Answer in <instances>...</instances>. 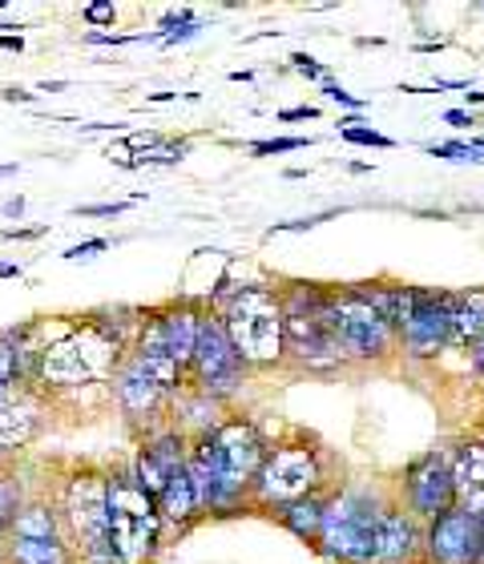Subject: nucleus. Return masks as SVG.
Returning <instances> with one entry per match:
<instances>
[{
    "label": "nucleus",
    "mask_w": 484,
    "mask_h": 564,
    "mask_svg": "<svg viewBox=\"0 0 484 564\" xmlns=\"http://www.w3.org/2000/svg\"><path fill=\"white\" fill-rule=\"evenodd\" d=\"M340 480H331V464L315 440L308 435H291V440H275L267 459H262L259 476L250 484V512H267L275 517L279 508L308 500V496L331 492Z\"/></svg>",
    "instance_id": "4"
},
{
    "label": "nucleus",
    "mask_w": 484,
    "mask_h": 564,
    "mask_svg": "<svg viewBox=\"0 0 484 564\" xmlns=\"http://www.w3.org/2000/svg\"><path fill=\"white\" fill-rule=\"evenodd\" d=\"M101 250H109V238H85V242H77V247H69L61 259L65 262H82V259H94V254H101Z\"/></svg>",
    "instance_id": "34"
},
{
    "label": "nucleus",
    "mask_w": 484,
    "mask_h": 564,
    "mask_svg": "<svg viewBox=\"0 0 484 564\" xmlns=\"http://www.w3.org/2000/svg\"><path fill=\"white\" fill-rule=\"evenodd\" d=\"M53 496L77 564H118L109 544V471L97 464H77L61 476Z\"/></svg>",
    "instance_id": "5"
},
{
    "label": "nucleus",
    "mask_w": 484,
    "mask_h": 564,
    "mask_svg": "<svg viewBox=\"0 0 484 564\" xmlns=\"http://www.w3.org/2000/svg\"><path fill=\"white\" fill-rule=\"evenodd\" d=\"M424 153H432V158H449V162H461V165L484 162L481 153H476L473 141H428Z\"/></svg>",
    "instance_id": "27"
},
{
    "label": "nucleus",
    "mask_w": 484,
    "mask_h": 564,
    "mask_svg": "<svg viewBox=\"0 0 484 564\" xmlns=\"http://www.w3.org/2000/svg\"><path fill=\"white\" fill-rule=\"evenodd\" d=\"M323 323L347 367H376L400 355V330L391 327V318L379 306L367 303L355 282L331 286Z\"/></svg>",
    "instance_id": "7"
},
{
    "label": "nucleus",
    "mask_w": 484,
    "mask_h": 564,
    "mask_svg": "<svg viewBox=\"0 0 484 564\" xmlns=\"http://www.w3.org/2000/svg\"><path fill=\"white\" fill-rule=\"evenodd\" d=\"M130 355L146 367V371H150V379H158V383L170 391V395H178V391L186 388V371L178 367V359L170 355V347H165V335H162V327H158L154 306H150L146 327L138 330V339H133Z\"/></svg>",
    "instance_id": "21"
},
{
    "label": "nucleus",
    "mask_w": 484,
    "mask_h": 564,
    "mask_svg": "<svg viewBox=\"0 0 484 564\" xmlns=\"http://www.w3.org/2000/svg\"><path fill=\"white\" fill-rule=\"evenodd\" d=\"M0 214H4V218H21V214H24V198H9L4 206H0Z\"/></svg>",
    "instance_id": "43"
},
{
    "label": "nucleus",
    "mask_w": 484,
    "mask_h": 564,
    "mask_svg": "<svg viewBox=\"0 0 484 564\" xmlns=\"http://www.w3.org/2000/svg\"><path fill=\"white\" fill-rule=\"evenodd\" d=\"M452 484L456 505L473 517H484V435L469 432L452 444Z\"/></svg>",
    "instance_id": "19"
},
{
    "label": "nucleus",
    "mask_w": 484,
    "mask_h": 564,
    "mask_svg": "<svg viewBox=\"0 0 484 564\" xmlns=\"http://www.w3.org/2000/svg\"><path fill=\"white\" fill-rule=\"evenodd\" d=\"M226 420H230V408L218 403V400H211V395H198V391H190V388H182L178 395H170L165 423H174L190 444H198V440L214 435Z\"/></svg>",
    "instance_id": "20"
},
{
    "label": "nucleus",
    "mask_w": 484,
    "mask_h": 564,
    "mask_svg": "<svg viewBox=\"0 0 484 564\" xmlns=\"http://www.w3.org/2000/svg\"><path fill=\"white\" fill-rule=\"evenodd\" d=\"M440 48H449V41H420V45H416V53H440Z\"/></svg>",
    "instance_id": "45"
},
{
    "label": "nucleus",
    "mask_w": 484,
    "mask_h": 564,
    "mask_svg": "<svg viewBox=\"0 0 484 564\" xmlns=\"http://www.w3.org/2000/svg\"><path fill=\"white\" fill-rule=\"evenodd\" d=\"M315 145V138H267V141H250L247 150L250 158H275V153H299Z\"/></svg>",
    "instance_id": "28"
},
{
    "label": "nucleus",
    "mask_w": 484,
    "mask_h": 564,
    "mask_svg": "<svg viewBox=\"0 0 484 564\" xmlns=\"http://www.w3.org/2000/svg\"><path fill=\"white\" fill-rule=\"evenodd\" d=\"M24 24H9V21H0V36H17L21 33Z\"/></svg>",
    "instance_id": "49"
},
{
    "label": "nucleus",
    "mask_w": 484,
    "mask_h": 564,
    "mask_svg": "<svg viewBox=\"0 0 484 564\" xmlns=\"http://www.w3.org/2000/svg\"><path fill=\"white\" fill-rule=\"evenodd\" d=\"M41 235H49V226H9V230H0V238L4 242H29V238H41Z\"/></svg>",
    "instance_id": "37"
},
{
    "label": "nucleus",
    "mask_w": 484,
    "mask_h": 564,
    "mask_svg": "<svg viewBox=\"0 0 484 564\" xmlns=\"http://www.w3.org/2000/svg\"><path fill=\"white\" fill-rule=\"evenodd\" d=\"M133 202H97V206H77V218H114V214H126Z\"/></svg>",
    "instance_id": "35"
},
{
    "label": "nucleus",
    "mask_w": 484,
    "mask_h": 564,
    "mask_svg": "<svg viewBox=\"0 0 484 564\" xmlns=\"http://www.w3.org/2000/svg\"><path fill=\"white\" fill-rule=\"evenodd\" d=\"M4 564H77L61 524V508L53 492H29L12 529L0 541Z\"/></svg>",
    "instance_id": "9"
},
{
    "label": "nucleus",
    "mask_w": 484,
    "mask_h": 564,
    "mask_svg": "<svg viewBox=\"0 0 484 564\" xmlns=\"http://www.w3.org/2000/svg\"><path fill=\"white\" fill-rule=\"evenodd\" d=\"M174 97H178V94H150V101H154V106H170Z\"/></svg>",
    "instance_id": "51"
},
{
    "label": "nucleus",
    "mask_w": 484,
    "mask_h": 564,
    "mask_svg": "<svg viewBox=\"0 0 484 564\" xmlns=\"http://www.w3.org/2000/svg\"><path fill=\"white\" fill-rule=\"evenodd\" d=\"M287 315V311H283ZM287 364H295L299 371H343V355L331 339L323 311H295L287 315Z\"/></svg>",
    "instance_id": "15"
},
{
    "label": "nucleus",
    "mask_w": 484,
    "mask_h": 564,
    "mask_svg": "<svg viewBox=\"0 0 484 564\" xmlns=\"http://www.w3.org/2000/svg\"><path fill=\"white\" fill-rule=\"evenodd\" d=\"M158 327L165 335V347L178 359V367L190 376V364H194V351H198V335H202V318H206V303H194V299H174V303L154 306Z\"/></svg>",
    "instance_id": "18"
},
{
    "label": "nucleus",
    "mask_w": 484,
    "mask_h": 564,
    "mask_svg": "<svg viewBox=\"0 0 484 564\" xmlns=\"http://www.w3.org/2000/svg\"><path fill=\"white\" fill-rule=\"evenodd\" d=\"M158 512H162V524H165V536H186L194 524H202V505H198V492H194V480H190L186 468H178L170 480H165L162 496H158Z\"/></svg>",
    "instance_id": "22"
},
{
    "label": "nucleus",
    "mask_w": 484,
    "mask_h": 564,
    "mask_svg": "<svg viewBox=\"0 0 484 564\" xmlns=\"http://www.w3.org/2000/svg\"><path fill=\"white\" fill-rule=\"evenodd\" d=\"M230 82H243V85H247V82H255V73H250V69H235V73H230Z\"/></svg>",
    "instance_id": "50"
},
{
    "label": "nucleus",
    "mask_w": 484,
    "mask_h": 564,
    "mask_svg": "<svg viewBox=\"0 0 484 564\" xmlns=\"http://www.w3.org/2000/svg\"><path fill=\"white\" fill-rule=\"evenodd\" d=\"M481 564H484V517H481Z\"/></svg>",
    "instance_id": "53"
},
{
    "label": "nucleus",
    "mask_w": 484,
    "mask_h": 564,
    "mask_svg": "<svg viewBox=\"0 0 484 564\" xmlns=\"http://www.w3.org/2000/svg\"><path fill=\"white\" fill-rule=\"evenodd\" d=\"M247 379H250V367L243 364V355H238L226 323L214 315V311H206V318H202V335H198V351H194V364H190V376H186V388L198 391V395H211V400L230 408V403L243 395Z\"/></svg>",
    "instance_id": "10"
},
{
    "label": "nucleus",
    "mask_w": 484,
    "mask_h": 564,
    "mask_svg": "<svg viewBox=\"0 0 484 564\" xmlns=\"http://www.w3.org/2000/svg\"><path fill=\"white\" fill-rule=\"evenodd\" d=\"M0 564H4V553H0Z\"/></svg>",
    "instance_id": "54"
},
{
    "label": "nucleus",
    "mask_w": 484,
    "mask_h": 564,
    "mask_svg": "<svg viewBox=\"0 0 484 564\" xmlns=\"http://www.w3.org/2000/svg\"><path fill=\"white\" fill-rule=\"evenodd\" d=\"M320 94L327 97L331 106H343V109H352V113H364V109H367V101H364V97L347 94V89H343L340 82H323V85H320Z\"/></svg>",
    "instance_id": "32"
},
{
    "label": "nucleus",
    "mask_w": 484,
    "mask_h": 564,
    "mask_svg": "<svg viewBox=\"0 0 484 564\" xmlns=\"http://www.w3.org/2000/svg\"><path fill=\"white\" fill-rule=\"evenodd\" d=\"M130 347L114 339L94 315H77L73 327L57 343H49L41 359H36L33 388L49 403L65 400V395H82V391H109L118 367L126 364Z\"/></svg>",
    "instance_id": "3"
},
{
    "label": "nucleus",
    "mask_w": 484,
    "mask_h": 564,
    "mask_svg": "<svg viewBox=\"0 0 484 564\" xmlns=\"http://www.w3.org/2000/svg\"><path fill=\"white\" fill-rule=\"evenodd\" d=\"M17 170H21V165H17V162H9V165H0V177H9V174H17Z\"/></svg>",
    "instance_id": "52"
},
{
    "label": "nucleus",
    "mask_w": 484,
    "mask_h": 564,
    "mask_svg": "<svg viewBox=\"0 0 484 564\" xmlns=\"http://www.w3.org/2000/svg\"><path fill=\"white\" fill-rule=\"evenodd\" d=\"M21 391V364H17V343L0 330V403Z\"/></svg>",
    "instance_id": "26"
},
{
    "label": "nucleus",
    "mask_w": 484,
    "mask_h": 564,
    "mask_svg": "<svg viewBox=\"0 0 484 564\" xmlns=\"http://www.w3.org/2000/svg\"><path fill=\"white\" fill-rule=\"evenodd\" d=\"M396 505L408 508L420 524H432L456 508V484H452V447H428L408 459L400 480L391 484Z\"/></svg>",
    "instance_id": "11"
},
{
    "label": "nucleus",
    "mask_w": 484,
    "mask_h": 564,
    "mask_svg": "<svg viewBox=\"0 0 484 564\" xmlns=\"http://www.w3.org/2000/svg\"><path fill=\"white\" fill-rule=\"evenodd\" d=\"M481 435H484V423H481Z\"/></svg>",
    "instance_id": "55"
},
{
    "label": "nucleus",
    "mask_w": 484,
    "mask_h": 564,
    "mask_svg": "<svg viewBox=\"0 0 484 564\" xmlns=\"http://www.w3.org/2000/svg\"><path fill=\"white\" fill-rule=\"evenodd\" d=\"M82 17L94 33H101V29H114V24H118V4H114V0H89L82 9Z\"/></svg>",
    "instance_id": "30"
},
{
    "label": "nucleus",
    "mask_w": 484,
    "mask_h": 564,
    "mask_svg": "<svg viewBox=\"0 0 484 564\" xmlns=\"http://www.w3.org/2000/svg\"><path fill=\"white\" fill-rule=\"evenodd\" d=\"M206 311H214L226 323L250 371H271L287 364V315L279 286L243 282L226 267L206 294Z\"/></svg>",
    "instance_id": "2"
},
{
    "label": "nucleus",
    "mask_w": 484,
    "mask_h": 564,
    "mask_svg": "<svg viewBox=\"0 0 484 564\" xmlns=\"http://www.w3.org/2000/svg\"><path fill=\"white\" fill-rule=\"evenodd\" d=\"M271 444L275 440L250 415L230 412V420L218 432L190 447L186 471L198 492L202 517L223 520L250 512V484L259 476Z\"/></svg>",
    "instance_id": "1"
},
{
    "label": "nucleus",
    "mask_w": 484,
    "mask_h": 564,
    "mask_svg": "<svg viewBox=\"0 0 484 564\" xmlns=\"http://www.w3.org/2000/svg\"><path fill=\"white\" fill-rule=\"evenodd\" d=\"M388 500L391 488L379 484H335L327 492L315 553L331 564H372V541Z\"/></svg>",
    "instance_id": "6"
},
{
    "label": "nucleus",
    "mask_w": 484,
    "mask_h": 564,
    "mask_svg": "<svg viewBox=\"0 0 484 564\" xmlns=\"http://www.w3.org/2000/svg\"><path fill=\"white\" fill-rule=\"evenodd\" d=\"M0 48L4 53H24V36L17 33V36H0Z\"/></svg>",
    "instance_id": "44"
},
{
    "label": "nucleus",
    "mask_w": 484,
    "mask_h": 564,
    "mask_svg": "<svg viewBox=\"0 0 484 564\" xmlns=\"http://www.w3.org/2000/svg\"><path fill=\"white\" fill-rule=\"evenodd\" d=\"M340 138L347 145H367V150H396V141L388 133L372 130V126H352V130H340Z\"/></svg>",
    "instance_id": "29"
},
{
    "label": "nucleus",
    "mask_w": 484,
    "mask_h": 564,
    "mask_svg": "<svg viewBox=\"0 0 484 564\" xmlns=\"http://www.w3.org/2000/svg\"><path fill=\"white\" fill-rule=\"evenodd\" d=\"M49 400L36 388H21L12 400L0 403V468H9L24 447L45 427Z\"/></svg>",
    "instance_id": "16"
},
{
    "label": "nucleus",
    "mask_w": 484,
    "mask_h": 564,
    "mask_svg": "<svg viewBox=\"0 0 484 564\" xmlns=\"http://www.w3.org/2000/svg\"><path fill=\"white\" fill-rule=\"evenodd\" d=\"M456 303H461V291L420 286L416 311L400 327V355L408 359V364H437L440 355H449Z\"/></svg>",
    "instance_id": "12"
},
{
    "label": "nucleus",
    "mask_w": 484,
    "mask_h": 564,
    "mask_svg": "<svg viewBox=\"0 0 484 564\" xmlns=\"http://www.w3.org/2000/svg\"><path fill=\"white\" fill-rule=\"evenodd\" d=\"M109 403L118 408L126 423L150 432V427L165 423L170 391H165L158 379H150V371H146L133 355H126V364L118 367V376H114V383H109Z\"/></svg>",
    "instance_id": "13"
},
{
    "label": "nucleus",
    "mask_w": 484,
    "mask_h": 564,
    "mask_svg": "<svg viewBox=\"0 0 484 564\" xmlns=\"http://www.w3.org/2000/svg\"><path fill=\"white\" fill-rule=\"evenodd\" d=\"M444 126H452V130H473L476 126L473 109H449V113H444Z\"/></svg>",
    "instance_id": "39"
},
{
    "label": "nucleus",
    "mask_w": 484,
    "mask_h": 564,
    "mask_svg": "<svg viewBox=\"0 0 484 564\" xmlns=\"http://www.w3.org/2000/svg\"><path fill=\"white\" fill-rule=\"evenodd\" d=\"M275 118H279V121H315V118H320V109H315V106H295V109H279Z\"/></svg>",
    "instance_id": "40"
},
{
    "label": "nucleus",
    "mask_w": 484,
    "mask_h": 564,
    "mask_svg": "<svg viewBox=\"0 0 484 564\" xmlns=\"http://www.w3.org/2000/svg\"><path fill=\"white\" fill-rule=\"evenodd\" d=\"M335 214H343V210H323V214H311V218H291V223H275L271 230H267V238H275V235H299V230H315V226L327 223V218H335Z\"/></svg>",
    "instance_id": "31"
},
{
    "label": "nucleus",
    "mask_w": 484,
    "mask_h": 564,
    "mask_svg": "<svg viewBox=\"0 0 484 564\" xmlns=\"http://www.w3.org/2000/svg\"><path fill=\"white\" fill-rule=\"evenodd\" d=\"M198 33H202V21H198V17H194V21L178 24V29H174V33H170V36H165L162 45H182V41H190V36H198Z\"/></svg>",
    "instance_id": "38"
},
{
    "label": "nucleus",
    "mask_w": 484,
    "mask_h": 564,
    "mask_svg": "<svg viewBox=\"0 0 484 564\" xmlns=\"http://www.w3.org/2000/svg\"><path fill=\"white\" fill-rule=\"evenodd\" d=\"M61 89H69V82H41V94H61Z\"/></svg>",
    "instance_id": "48"
},
{
    "label": "nucleus",
    "mask_w": 484,
    "mask_h": 564,
    "mask_svg": "<svg viewBox=\"0 0 484 564\" xmlns=\"http://www.w3.org/2000/svg\"><path fill=\"white\" fill-rule=\"evenodd\" d=\"M420 564H481V517L456 505L440 520L424 524Z\"/></svg>",
    "instance_id": "14"
},
{
    "label": "nucleus",
    "mask_w": 484,
    "mask_h": 564,
    "mask_svg": "<svg viewBox=\"0 0 484 564\" xmlns=\"http://www.w3.org/2000/svg\"><path fill=\"white\" fill-rule=\"evenodd\" d=\"M21 267H12V262H0V279H21Z\"/></svg>",
    "instance_id": "47"
},
{
    "label": "nucleus",
    "mask_w": 484,
    "mask_h": 564,
    "mask_svg": "<svg viewBox=\"0 0 484 564\" xmlns=\"http://www.w3.org/2000/svg\"><path fill=\"white\" fill-rule=\"evenodd\" d=\"M4 101H12V106H17V101H21V106H33L36 101V94H29V89H21V85H12V89H4Z\"/></svg>",
    "instance_id": "42"
},
{
    "label": "nucleus",
    "mask_w": 484,
    "mask_h": 564,
    "mask_svg": "<svg viewBox=\"0 0 484 564\" xmlns=\"http://www.w3.org/2000/svg\"><path fill=\"white\" fill-rule=\"evenodd\" d=\"M469 106H484V89H469V94H464V109Z\"/></svg>",
    "instance_id": "46"
},
{
    "label": "nucleus",
    "mask_w": 484,
    "mask_h": 564,
    "mask_svg": "<svg viewBox=\"0 0 484 564\" xmlns=\"http://www.w3.org/2000/svg\"><path fill=\"white\" fill-rule=\"evenodd\" d=\"M29 500V488L24 480L17 476V468H0V541H4V532L12 529V520L21 512V505Z\"/></svg>",
    "instance_id": "25"
},
{
    "label": "nucleus",
    "mask_w": 484,
    "mask_h": 564,
    "mask_svg": "<svg viewBox=\"0 0 484 564\" xmlns=\"http://www.w3.org/2000/svg\"><path fill=\"white\" fill-rule=\"evenodd\" d=\"M323 508H327V492L308 496V500H295V505L279 508L271 520L283 532H291L295 541H303V544H311V549H315V541H320V529H323Z\"/></svg>",
    "instance_id": "23"
},
{
    "label": "nucleus",
    "mask_w": 484,
    "mask_h": 564,
    "mask_svg": "<svg viewBox=\"0 0 484 564\" xmlns=\"http://www.w3.org/2000/svg\"><path fill=\"white\" fill-rule=\"evenodd\" d=\"M424 553V524L396 505V496L388 500V508L379 512L376 541H372V564H420Z\"/></svg>",
    "instance_id": "17"
},
{
    "label": "nucleus",
    "mask_w": 484,
    "mask_h": 564,
    "mask_svg": "<svg viewBox=\"0 0 484 564\" xmlns=\"http://www.w3.org/2000/svg\"><path fill=\"white\" fill-rule=\"evenodd\" d=\"M106 158L109 162H118V165H126V170H138V153L130 150V141L126 138H118V141H109V150H106Z\"/></svg>",
    "instance_id": "36"
},
{
    "label": "nucleus",
    "mask_w": 484,
    "mask_h": 564,
    "mask_svg": "<svg viewBox=\"0 0 484 564\" xmlns=\"http://www.w3.org/2000/svg\"><path fill=\"white\" fill-rule=\"evenodd\" d=\"M291 69L299 73V77H308V82H331L327 77V65L323 61H315V57H308V53H291Z\"/></svg>",
    "instance_id": "33"
},
{
    "label": "nucleus",
    "mask_w": 484,
    "mask_h": 564,
    "mask_svg": "<svg viewBox=\"0 0 484 564\" xmlns=\"http://www.w3.org/2000/svg\"><path fill=\"white\" fill-rule=\"evenodd\" d=\"M469 371L484 383V335L473 343V351H469Z\"/></svg>",
    "instance_id": "41"
},
{
    "label": "nucleus",
    "mask_w": 484,
    "mask_h": 564,
    "mask_svg": "<svg viewBox=\"0 0 484 564\" xmlns=\"http://www.w3.org/2000/svg\"><path fill=\"white\" fill-rule=\"evenodd\" d=\"M109 471V544L118 564H154L165 549V524L158 500L146 492L130 464Z\"/></svg>",
    "instance_id": "8"
},
{
    "label": "nucleus",
    "mask_w": 484,
    "mask_h": 564,
    "mask_svg": "<svg viewBox=\"0 0 484 564\" xmlns=\"http://www.w3.org/2000/svg\"><path fill=\"white\" fill-rule=\"evenodd\" d=\"M484 335V291H461V303H456V315H452V343L449 351H473V343Z\"/></svg>",
    "instance_id": "24"
}]
</instances>
